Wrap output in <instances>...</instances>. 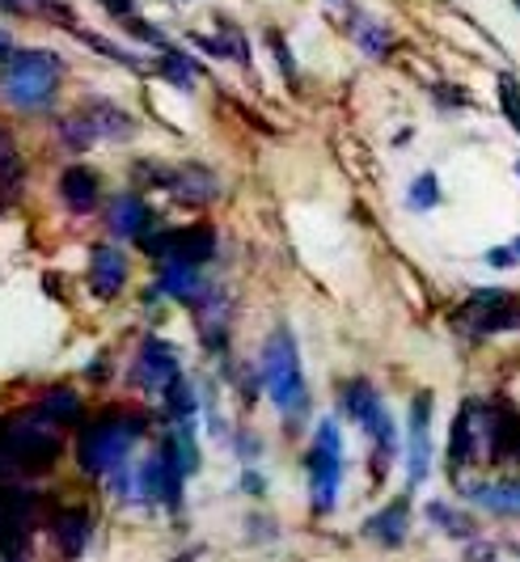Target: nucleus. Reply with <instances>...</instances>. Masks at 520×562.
Returning <instances> with one entry per match:
<instances>
[{"mask_svg":"<svg viewBox=\"0 0 520 562\" xmlns=\"http://www.w3.org/2000/svg\"><path fill=\"white\" fill-rule=\"evenodd\" d=\"M64 59L47 47H13L0 59V98L18 111H47L64 81Z\"/></svg>","mask_w":520,"mask_h":562,"instance_id":"f257e3e1","label":"nucleus"},{"mask_svg":"<svg viewBox=\"0 0 520 562\" xmlns=\"http://www.w3.org/2000/svg\"><path fill=\"white\" fill-rule=\"evenodd\" d=\"M262 385L275 402V411L289 423H296L309 411V385L301 372V351L289 330H275L262 347Z\"/></svg>","mask_w":520,"mask_h":562,"instance_id":"f03ea898","label":"nucleus"},{"mask_svg":"<svg viewBox=\"0 0 520 562\" xmlns=\"http://www.w3.org/2000/svg\"><path fill=\"white\" fill-rule=\"evenodd\" d=\"M140 436H145V423L136 415H102V419L86 423V431L77 440V461L93 479L115 474L118 465H127V452L136 449Z\"/></svg>","mask_w":520,"mask_h":562,"instance_id":"7ed1b4c3","label":"nucleus"},{"mask_svg":"<svg viewBox=\"0 0 520 562\" xmlns=\"http://www.w3.org/2000/svg\"><path fill=\"white\" fill-rule=\"evenodd\" d=\"M309 499L314 512L326 516L339 504V486H343V436H339V423L321 419L314 431V449H309Z\"/></svg>","mask_w":520,"mask_h":562,"instance_id":"20e7f679","label":"nucleus"},{"mask_svg":"<svg viewBox=\"0 0 520 562\" xmlns=\"http://www.w3.org/2000/svg\"><path fill=\"white\" fill-rule=\"evenodd\" d=\"M453 330L462 338H491L504 330H520V296L499 292V288H483V292L465 296L453 313Z\"/></svg>","mask_w":520,"mask_h":562,"instance_id":"39448f33","label":"nucleus"},{"mask_svg":"<svg viewBox=\"0 0 520 562\" xmlns=\"http://www.w3.org/2000/svg\"><path fill=\"white\" fill-rule=\"evenodd\" d=\"M34 520H38V495L18 482H0V562L26 559Z\"/></svg>","mask_w":520,"mask_h":562,"instance_id":"423d86ee","label":"nucleus"},{"mask_svg":"<svg viewBox=\"0 0 520 562\" xmlns=\"http://www.w3.org/2000/svg\"><path fill=\"white\" fill-rule=\"evenodd\" d=\"M136 178L145 187L170 191L178 203H212L221 195V178L200 161H182V166H161V161H140Z\"/></svg>","mask_w":520,"mask_h":562,"instance_id":"0eeeda50","label":"nucleus"},{"mask_svg":"<svg viewBox=\"0 0 520 562\" xmlns=\"http://www.w3.org/2000/svg\"><path fill=\"white\" fill-rule=\"evenodd\" d=\"M182 482H186V470H182L178 452H173L170 440H166V445L136 470V499L161 504V507H178L182 504Z\"/></svg>","mask_w":520,"mask_h":562,"instance_id":"6e6552de","label":"nucleus"},{"mask_svg":"<svg viewBox=\"0 0 520 562\" xmlns=\"http://www.w3.org/2000/svg\"><path fill=\"white\" fill-rule=\"evenodd\" d=\"M152 258H178V262H191V267H203L212 254H216V233L207 225H191V228H170V233H157V237H140Z\"/></svg>","mask_w":520,"mask_h":562,"instance_id":"1a4fd4ad","label":"nucleus"},{"mask_svg":"<svg viewBox=\"0 0 520 562\" xmlns=\"http://www.w3.org/2000/svg\"><path fill=\"white\" fill-rule=\"evenodd\" d=\"M132 376H136V385L148 390V394H166V390H173V385L182 381V372H178V351H173L170 342H161V338H145Z\"/></svg>","mask_w":520,"mask_h":562,"instance_id":"9d476101","label":"nucleus"},{"mask_svg":"<svg viewBox=\"0 0 520 562\" xmlns=\"http://www.w3.org/2000/svg\"><path fill=\"white\" fill-rule=\"evenodd\" d=\"M432 465V397L419 394L410 406V431H406V470H410V491L423 486Z\"/></svg>","mask_w":520,"mask_h":562,"instance_id":"9b49d317","label":"nucleus"},{"mask_svg":"<svg viewBox=\"0 0 520 562\" xmlns=\"http://www.w3.org/2000/svg\"><path fill=\"white\" fill-rule=\"evenodd\" d=\"M89 533H93V520L81 504H64L52 512V541L64 559H81L89 546Z\"/></svg>","mask_w":520,"mask_h":562,"instance_id":"f8f14e48","label":"nucleus"},{"mask_svg":"<svg viewBox=\"0 0 520 562\" xmlns=\"http://www.w3.org/2000/svg\"><path fill=\"white\" fill-rule=\"evenodd\" d=\"M123 283H127V258L115 246H93L89 250V292L98 301H111L118 296Z\"/></svg>","mask_w":520,"mask_h":562,"instance_id":"ddd939ff","label":"nucleus"},{"mask_svg":"<svg viewBox=\"0 0 520 562\" xmlns=\"http://www.w3.org/2000/svg\"><path fill=\"white\" fill-rule=\"evenodd\" d=\"M81 114H86V123L93 127L98 140H132L136 136V119L127 111H118L115 102H106V98H89Z\"/></svg>","mask_w":520,"mask_h":562,"instance_id":"4468645a","label":"nucleus"},{"mask_svg":"<svg viewBox=\"0 0 520 562\" xmlns=\"http://www.w3.org/2000/svg\"><path fill=\"white\" fill-rule=\"evenodd\" d=\"M406 525H410V504L403 499H394V504H385L381 512H373L369 520H364V537L376 541V546H385V550H398L406 541Z\"/></svg>","mask_w":520,"mask_h":562,"instance_id":"2eb2a0df","label":"nucleus"},{"mask_svg":"<svg viewBox=\"0 0 520 562\" xmlns=\"http://www.w3.org/2000/svg\"><path fill=\"white\" fill-rule=\"evenodd\" d=\"M59 199H64V207L68 212H77V216H86L98 207V199H102V187H98V173L86 166H68L59 173Z\"/></svg>","mask_w":520,"mask_h":562,"instance_id":"dca6fc26","label":"nucleus"},{"mask_svg":"<svg viewBox=\"0 0 520 562\" xmlns=\"http://www.w3.org/2000/svg\"><path fill=\"white\" fill-rule=\"evenodd\" d=\"M157 283H161V292H170L173 301H200V292H203L200 267L178 262V258H161Z\"/></svg>","mask_w":520,"mask_h":562,"instance_id":"f3484780","label":"nucleus"},{"mask_svg":"<svg viewBox=\"0 0 520 562\" xmlns=\"http://www.w3.org/2000/svg\"><path fill=\"white\" fill-rule=\"evenodd\" d=\"M34 415L47 423V427H68V423L81 419V397L77 390H68V385H56V390H47V394L38 397V406H34Z\"/></svg>","mask_w":520,"mask_h":562,"instance_id":"a211bd4d","label":"nucleus"},{"mask_svg":"<svg viewBox=\"0 0 520 562\" xmlns=\"http://www.w3.org/2000/svg\"><path fill=\"white\" fill-rule=\"evenodd\" d=\"M148 225H152V212L140 195H118L111 203V228L115 237H145Z\"/></svg>","mask_w":520,"mask_h":562,"instance_id":"6ab92c4d","label":"nucleus"},{"mask_svg":"<svg viewBox=\"0 0 520 562\" xmlns=\"http://www.w3.org/2000/svg\"><path fill=\"white\" fill-rule=\"evenodd\" d=\"M470 499L491 507L495 516H520V482H491V486H470Z\"/></svg>","mask_w":520,"mask_h":562,"instance_id":"aec40b11","label":"nucleus"},{"mask_svg":"<svg viewBox=\"0 0 520 562\" xmlns=\"http://www.w3.org/2000/svg\"><path fill=\"white\" fill-rule=\"evenodd\" d=\"M474 445H478V436H474V415H470V402H465L457 419H453V440H449V474L453 479L462 474L465 457L474 452Z\"/></svg>","mask_w":520,"mask_h":562,"instance_id":"412c9836","label":"nucleus"},{"mask_svg":"<svg viewBox=\"0 0 520 562\" xmlns=\"http://www.w3.org/2000/svg\"><path fill=\"white\" fill-rule=\"evenodd\" d=\"M157 72H161L170 85H178V89H191V85H195V77H200V64H195L191 56H182V52H166V47H161Z\"/></svg>","mask_w":520,"mask_h":562,"instance_id":"4be33fe9","label":"nucleus"},{"mask_svg":"<svg viewBox=\"0 0 520 562\" xmlns=\"http://www.w3.org/2000/svg\"><path fill=\"white\" fill-rule=\"evenodd\" d=\"M351 38L360 43V52H369V56H389V34L376 26L373 18H351Z\"/></svg>","mask_w":520,"mask_h":562,"instance_id":"5701e85b","label":"nucleus"},{"mask_svg":"<svg viewBox=\"0 0 520 562\" xmlns=\"http://www.w3.org/2000/svg\"><path fill=\"white\" fill-rule=\"evenodd\" d=\"M59 140L68 144L72 153H86V148H93V144H98V136H93V127L86 123V114L77 111V114H68V119L59 123Z\"/></svg>","mask_w":520,"mask_h":562,"instance_id":"b1692460","label":"nucleus"},{"mask_svg":"<svg viewBox=\"0 0 520 562\" xmlns=\"http://www.w3.org/2000/svg\"><path fill=\"white\" fill-rule=\"evenodd\" d=\"M406 203H410V212H432L436 203H440V178L436 173H419L410 182V191H406Z\"/></svg>","mask_w":520,"mask_h":562,"instance_id":"393cba45","label":"nucleus"},{"mask_svg":"<svg viewBox=\"0 0 520 562\" xmlns=\"http://www.w3.org/2000/svg\"><path fill=\"white\" fill-rule=\"evenodd\" d=\"M495 93H499V111H504V119L512 123V132L520 136V81L512 77V72H504V77L495 81Z\"/></svg>","mask_w":520,"mask_h":562,"instance_id":"a878e982","label":"nucleus"},{"mask_svg":"<svg viewBox=\"0 0 520 562\" xmlns=\"http://www.w3.org/2000/svg\"><path fill=\"white\" fill-rule=\"evenodd\" d=\"M428 516H432V525L449 529L453 537H465V533H470V525H465L462 516H457V512H453L449 504H440V499H436V504H428Z\"/></svg>","mask_w":520,"mask_h":562,"instance_id":"bb28decb","label":"nucleus"},{"mask_svg":"<svg viewBox=\"0 0 520 562\" xmlns=\"http://www.w3.org/2000/svg\"><path fill=\"white\" fill-rule=\"evenodd\" d=\"M267 47H271V52H275V59H280V72H284V77H289V81L296 85V64H292L289 43H284V38H280L275 30H267Z\"/></svg>","mask_w":520,"mask_h":562,"instance_id":"cd10ccee","label":"nucleus"},{"mask_svg":"<svg viewBox=\"0 0 520 562\" xmlns=\"http://www.w3.org/2000/svg\"><path fill=\"white\" fill-rule=\"evenodd\" d=\"M106 4V13L118 18V22H132L136 18V0H102Z\"/></svg>","mask_w":520,"mask_h":562,"instance_id":"c85d7f7f","label":"nucleus"},{"mask_svg":"<svg viewBox=\"0 0 520 562\" xmlns=\"http://www.w3.org/2000/svg\"><path fill=\"white\" fill-rule=\"evenodd\" d=\"M0 9H4V13H22V18H26V13H38V0H0Z\"/></svg>","mask_w":520,"mask_h":562,"instance_id":"c756f323","label":"nucleus"},{"mask_svg":"<svg viewBox=\"0 0 520 562\" xmlns=\"http://www.w3.org/2000/svg\"><path fill=\"white\" fill-rule=\"evenodd\" d=\"M517 250H504V246H495L491 254H487V262H495V267H517Z\"/></svg>","mask_w":520,"mask_h":562,"instance_id":"7c9ffc66","label":"nucleus"},{"mask_svg":"<svg viewBox=\"0 0 520 562\" xmlns=\"http://www.w3.org/2000/svg\"><path fill=\"white\" fill-rule=\"evenodd\" d=\"M9 52H13V38H9V34H4V30H0V59L9 56Z\"/></svg>","mask_w":520,"mask_h":562,"instance_id":"2f4dec72","label":"nucleus"},{"mask_svg":"<svg viewBox=\"0 0 520 562\" xmlns=\"http://www.w3.org/2000/svg\"><path fill=\"white\" fill-rule=\"evenodd\" d=\"M512 4H517V13H520V0H512Z\"/></svg>","mask_w":520,"mask_h":562,"instance_id":"473e14b6","label":"nucleus"},{"mask_svg":"<svg viewBox=\"0 0 520 562\" xmlns=\"http://www.w3.org/2000/svg\"><path fill=\"white\" fill-rule=\"evenodd\" d=\"M517 254H520V241H517Z\"/></svg>","mask_w":520,"mask_h":562,"instance_id":"72a5a7b5","label":"nucleus"},{"mask_svg":"<svg viewBox=\"0 0 520 562\" xmlns=\"http://www.w3.org/2000/svg\"><path fill=\"white\" fill-rule=\"evenodd\" d=\"M517 173H520V161H517Z\"/></svg>","mask_w":520,"mask_h":562,"instance_id":"f704fd0d","label":"nucleus"},{"mask_svg":"<svg viewBox=\"0 0 520 562\" xmlns=\"http://www.w3.org/2000/svg\"><path fill=\"white\" fill-rule=\"evenodd\" d=\"M22 562H26V559H22Z\"/></svg>","mask_w":520,"mask_h":562,"instance_id":"c9c22d12","label":"nucleus"}]
</instances>
